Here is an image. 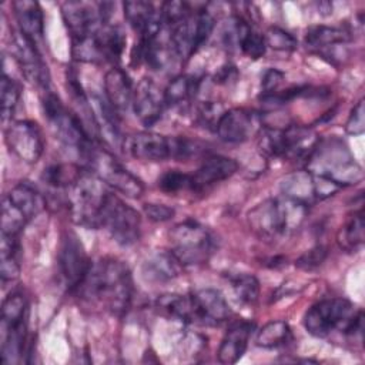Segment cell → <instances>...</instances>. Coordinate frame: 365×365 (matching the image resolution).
Returning a JSON list of instances; mask_svg holds the SVG:
<instances>
[{"mask_svg":"<svg viewBox=\"0 0 365 365\" xmlns=\"http://www.w3.org/2000/svg\"><path fill=\"white\" fill-rule=\"evenodd\" d=\"M76 292L114 315H123L133 299L131 272L123 261L104 257L91 264L88 274Z\"/></svg>","mask_w":365,"mask_h":365,"instance_id":"6da1fadb","label":"cell"},{"mask_svg":"<svg viewBox=\"0 0 365 365\" xmlns=\"http://www.w3.org/2000/svg\"><path fill=\"white\" fill-rule=\"evenodd\" d=\"M308 214V205L285 195L268 198L247 215L251 230L264 238H277L299 228Z\"/></svg>","mask_w":365,"mask_h":365,"instance_id":"7a4b0ae2","label":"cell"},{"mask_svg":"<svg viewBox=\"0 0 365 365\" xmlns=\"http://www.w3.org/2000/svg\"><path fill=\"white\" fill-rule=\"evenodd\" d=\"M307 171L329 178L342 188L355 185L364 178L362 167L355 161L346 144L336 137L318 141L307 160Z\"/></svg>","mask_w":365,"mask_h":365,"instance_id":"3957f363","label":"cell"},{"mask_svg":"<svg viewBox=\"0 0 365 365\" xmlns=\"http://www.w3.org/2000/svg\"><path fill=\"white\" fill-rule=\"evenodd\" d=\"M364 314L346 298H327L314 304L304 315L305 329L318 338L328 336L332 331L361 334Z\"/></svg>","mask_w":365,"mask_h":365,"instance_id":"277c9868","label":"cell"},{"mask_svg":"<svg viewBox=\"0 0 365 365\" xmlns=\"http://www.w3.org/2000/svg\"><path fill=\"white\" fill-rule=\"evenodd\" d=\"M321 138L318 134L304 125H288L275 128L262 125L258 131V148L268 157H281L288 160H308Z\"/></svg>","mask_w":365,"mask_h":365,"instance_id":"5b68a950","label":"cell"},{"mask_svg":"<svg viewBox=\"0 0 365 365\" xmlns=\"http://www.w3.org/2000/svg\"><path fill=\"white\" fill-rule=\"evenodd\" d=\"M110 191L91 171L84 170L67 190V204L71 220L81 227L98 230L100 215Z\"/></svg>","mask_w":365,"mask_h":365,"instance_id":"8992f818","label":"cell"},{"mask_svg":"<svg viewBox=\"0 0 365 365\" xmlns=\"http://www.w3.org/2000/svg\"><path fill=\"white\" fill-rule=\"evenodd\" d=\"M81 155L88 164V171L97 175L106 185L131 198L143 195V181L128 171L107 148L101 147L98 141H93Z\"/></svg>","mask_w":365,"mask_h":365,"instance_id":"52a82bcc","label":"cell"},{"mask_svg":"<svg viewBox=\"0 0 365 365\" xmlns=\"http://www.w3.org/2000/svg\"><path fill=\"white\" fill-rule=\"evenodd\" d=\"M170 252L185 265H198L211 257L214 238L207 227L194 220H185L170 231Z\"/></svg>","mask_w":365,"mask_h":365,"instance_id":"ba28073f","label":"cell"},{"mask_svg":"<svg viewBox=\"0 0 365 365\" xmlns=\"http://www.w3.org/2000/svg\"><path fill=\"white\" fill-rule=\"evenodd\" d=\"M41 106L53 134L63 144L77 148L81 154L93 141H98L88 134L80 117L64 107L58 96L47 91L41 100Z\"/></svg>","mask_w":365,"mask_h":365,"instance_id":"9c48e42d","label":"cell"},{"mask_svg":"<svg viewBox=\"0 0 365 365\" xmlns=\"http://www.w3.org/2000/svg\"><path fill=\"white\" fill-rule=\"evenodd\" d=\"M100 228H104L117 244L128 247L140 238L141 217L137 210L110 192L100 215Z\"/></svg>","mask_w":365,"mask_h":365,"instance_id":"30bf717a","label":"cell"},{"mask_svg":"<svg viewBox=\"0 0 365 365\" xmlns=\"http://www.w3.org/2000/svg\"><path fill=\"white\" fill-rule=\"evenodd\" d=\"M9 150L23 163L34 164L40 160L44 150L43 131L31 120H17L6 130Z\"/></svg>","mask_w":365,"mask_h":365,"instance_id":"8fae6325","label":"cell"},{"mask_svg":"<svg viewBox=\"0 0 365 365\" xmlns=\"http://www.w3.org/2000/svg\"><path fill=\"white\" fill-rule=\"evenodd\" d=\"M91 264L80 238L71 231L64 232L58 251V267L70 291H76L80 287Z\"/></svg>","mask_w":365,"mask_h":365,"instance_id":"7c38bea8","label":"cell"},{"mask_svg":"<svg viewBox=\"0 0 365 365\" xmlns=\"http://www.w3.org/2000/svg\"><path fill=\"white\" fill-rule=\"evenodd\" d=\"M123 148L128 155L140 161H165L174 155V137L153 131H138L123 138Z\"/></svg>","mask_w":365,"mask_h":365,"instance_id":"4fadbf2b","label":"cell"},{"mask_svg":"<svg viewBox=\"0 0 365 365\" xmlns=\"http://www.w3.org/2000/svg\"><path fill=\"white\" fill-rule=\"evenodd\" d=\"M11 53L24 77L41 87L48 86V71L44 64L36 43L20 30H13Z\"/></svg>","mask_w":365,"mask_h":365,"instance_id":"5bb4252c","label":"cell"},{"mask_svg":"<svg viewBox=\"0 0 365 365\" xmlns=\"http://www.w3.org/2000/svg\"><path fill=\"white\" fill-rule=\"evenodd\" d=\"M261 127L257 113L237 107L222 113L217 123L215 133L222 141L238 144L247 141L251 135L258 133Z\"/></svg>","mask_w":365,"mask_h":365,"instance_id":"9a60e30c","label":"cell"},{"mask_svg":"<svg viewBox=\"0 0 365 365\" xmlns=\"http://www.w3.org/2000/svg\"><path fill=\"white\" fill-rule=\"evenodd\" d=\"M61 16L71 40L94 34L103 24H107L101 19L98 4L94 7L90 3L66 1L61 4Z\"/></svg>","mask_w":365,"mask_h":365,"instance_id":"2e32d148","label":"cell"},{"mask_svg":"<svg viewBox=\"0 0 365 365\" xmlns=\"http://www.w3.org/2000/svg\"><path fill=\"white\" fill-rule=\"evenodd\" d=\"M131 107L141 124L151 127L160 120L165 107L164 91L160 90L153 78L144 77L134 88Z\"/></svg>","mask_w":365,"mask_h":365,"instance_id":"e0dca14e","label":"cell"},{"mask_svg":"<svg viewBox=\"0 0 365 365\" xmlns=\"http://www.w3.org/2000/svg\"><path fill=\"white\" fill-rule=\"evenodd\" d=\"M191 295L194 299L198 324L218 325L230 318V305L218 289L202 288Z\"/></svg>","mask_w":365,"mask_h":365,"instance_id":"ac0fdd59","label":"cell"},{"mask_svg":"<svg viewBox=\"0 0 365 365\" xmlns=\"http://www.w3.org/2000/svg\"><path fill=\"white\" fill-rule=\"evenodd\" d=\"M238 170L235 160L224 155H211L204 160L191 175V191H201L215 182L230 178Z\"/></svg>","mask_w":365,"mask_h":365,"instance_id":"d6986e66","label":"cell"},{"mask_svg":"<svg viewBox=\"0 0 365 365\" xmlns=\"http://www.w3.org/2000/svg\"><path fill=\"white\" fill-rule=\"evenodd\" d=\"M134 88L128 74L120 67L110 68L104 76V97L120 114L133 104Z\"/></svg>","mask_w":365,"mask_h":365,"instance_id":"ffe728a7","label":"cell"},{"mask_svg":"<svg viewBox=\"0 0 365 365\" xmlns=\"http://www.w3.org/2000/svg\"><path fill=\"white\" fill-rule=\"evenodd\" d=\"M252 329L254 324L250 321H237L231 324L220 344L217 352L218 361L225 365L235 364L244 355Z\"/></svg>","mask_w":365,"mask_h":365,"instance_id":"44dd1931","label":"cell"},{"mask_svg":"<svg viewBox=\"0 0 365 365\" xmlns=\"http://www.w3.org/2000/svg\"><path fill=\"white\" fill-rule=\"evenodd\" d=\"M6 204L14 208L23 218L33 220L46 205L44 197L29 182H19L3 198Z\"/></svg>","mask_w":365,"mask_h":365,"instance_id":"7402d4cb","label":"cell"},{"mask_svg":"<svg viewBox=\"0 0 365 365\" xmlns=\"http://www.w3.org/2000/svg\"><path fill=\"white\" fill-rule=\"evenodd\" d=\"M11 7L19 23V30L34 43L41 38L44 31V17L40 4L33 0H16Z\"/></svg>","mask_w":365,"mask_h":365,"instance_id":"603a6c76","label":"cell"},{"mask_svg":"<svg viewBox=\"0 0 365 365\" xmlns=\"http://www.w3.org/2000/svg\"><path fill=\"white\" fill-rule=\"evenodd\" d=\"M155 307L170 318L178 319L185 324H198L197 311L191 294H164L157 299Z\"/></svg>","mask_w":365,"mask_h":365,"instance_id":"cb8c5ba5","label":"cell"},{"mask_svg":"<svg viewBox=\"0 0 365 365\" xmlns=\"http://www.w3.org/2000/svg\"><path fill=\"white\" fill-rule=\"evenodd\" d=\"M282 195L299 201L305 205H311L317 201L314 177L309 171H294L285 175L281 181Z\"/></svg>","mask_w":365,"mask_h":365,"instance_id":"d4e9b609","label":"cell"},{"mask_svg":"<svg viewBox=\"0 0 365 365\" xmlns=\"http://www.w3.org/2000/svg\"><path fill=\"white\" fill-rule=\"evenodd\" d=\"M181 267L170 251L158 252L143 264V277L150 282H167L180 275Z\"/></svg>","mask_w":365,"mask_h":365,"instance_id":"484cf974","label":"cell"},{"mask_svg":"<svg viewBox=\"0 0 365 365\" xmlns=\"http://www.w3.org/2000/svg\"><path fill=\"white\" fill-rule=\"evenodd\" d=\"M235 43L240 46L241 51L250 58H259L265 54L267 43L264 34L257 31L247 20L241 17L234 19Z\"/></svg>","mask_w":365,"mask_h":365,"instance_id":"4316f807","label":"cell"},{"mask_svg":"<svg viewBox=\"0 0 365 365\" xmlns=\"http://www.w3.org/2000/svg\"><path fill=\"white\" fill-rule=\"evenodd\" d=\"M351 40L349 31L334 26H312L307 30L305 44L312 50H324L336 44H344Z\"/></svg>","mask_w":365,"mask_h":365,"instance_id":"83f0119b","label":"cell"},{"mask_svg":"<svg viewBox=\"0 0 365 365\" xmlns=\"http://www.w3.org/2000/svg\"><path fill=\"white\" fill-rule=\"evenodd\" d=\"M200 88V80L192 76L181 74L174 77L164 90L165 106H181L190 101Z\"/></svg>","mask_w":365,"mask_h":365,"instance_id":"f1b7e54d","label":"cell"},{"mask_svg":"<svg viewBox=\"0 0 365 365\" xmlns=\"http://www.w3.org/2000/svg\"><path fill=\"white\" fill-rule=\"evenodd\" d=\"M97 38L104 56V61L117 63L123 54L125 46V34L121 27L103 24L97 31Z\"/></svg>","mask_w":365,"mask_h":365,"instance_id":"f546056e","label":"cell"},{"mask_svg":"<svg viewBox=\"0 0 365 365\" xmlns=\"http://www.w3.org/2000/svg\"><path fill=\"white\" fill-rule=\"evenodd\" d=\"M364 230H365L364 212H362V210H359L338 231L336 241H338L339 247L345 251L359 250L365 240Z\"/></svg>","mask_w":365,"mask_h":365,"instance_id":"4dcf8cb0","label":"cell"},{"mask_svg":"<svg viewBox=\"0 0 365 365\" xmlns=\"http://www.w3.org/2000/svg\"><path fill=\"white\" fill-rule=\"evenodd\" d=\"M29 304L21 292H11L7 295L1 305V327L10 328L21 322H27Z\"/></svg>","mask_w":365,"mask_h":365,"instance_id":"1f68e13d","label":"cell"},{"mask_svg":"<svg viewBox=\"0 0 365 365\" xmlns=\"http://www.w3.org/2000/svg\"><path fill=\"white\" fill-rule=\"evenodd\" d=\"M84 170H81L76 164H53L43 171V181L56 188L68 190L81 175Z\"/></svg>","mask_w":365,"mask_h":365,"instance_id":"d6a6232c","label":"cell"},{"mask_svg":"<svg viewBox=\"0 0 365 365\" xmlns=\"http://www.w3.org/2000/svg\"><path fill=\"white\" fill-rule=\"evenodd\" d=\"M291 339V328L285 321L275 319L267 322L257 334L255 342L262 348H278Z\"/></svg>","mask_w":365,"mask_h":365,"instance_id":"836d02e7","label":"cell"},{"mask_svg":"<svg viewBox=\"0 0 365 365\" xmlns=\"http://www.w3.org/2000/svg\"><path fill=\"white\" fill-rule=\"evenodd\" d=\"M71 54L74 60L84 63H100L104 61V56L97 38V33L71 40Z\"/></svg>","mask_w":365,"mask_h":365,"instance_id":"e575fe53","label":"cell"},{"mask_svg":"<svg viewBox=\"0 0 365 365\" xmlns=\"http://www.w3.org/2000/svg\"><path fill=\"white\" fill-rule=\"evenodd\" d=\"M235 297L247 305H254L259 297V282L251 274H235L230 277Z\"/></svg>","mask_w":365,"mask_h":365,"instance_id":"d590c367","label":"cell"},{"mask_svg":"<svg viewBox=\"0 0 365 365\" xmlns=\"http://www.w3.org/2000/svg\"><path fill=\"white\" fill-rule=\"evenodd\" d=\"M0 103H1V120L7 121L11 118L19 100H20V86L13 78H10L7 74H3L1 77V86H0Z\"/></svg>","mask_w":365,"mask_h":365,"instance_id":"8d00e7d4","label":"cell"},{"mask_svg":"<svg viewBox=\"0 0 365 365\" xmlns=\"http://www.w3.org/2000/svg\"><path fill=\"white\" fill-rule=\"evenodd\" d=\"M264 37H265L267 47H271L275 51L291 53L298 47L297 38L291 33H288L284 29L277 27V26L269 27L267 30V33L264 34Z\"/></svg>","mask_w":365,"mask_h":365,"instance_id":"74e56055","label":"cell"},{"mask_svg":"<svg viewBox=\"0 0 365 365\" xmlns=\"http://www.w3.org/2000/svg\"><path fill=\"white\" fill-rule=\"evenodd\" d=\"M158 187L167 194H177L184 190H191V175L178 170H168L158 178Z\"/></svg>","mask_w":365,"mask_h":365,"instance_id":"f35d334b","label":"cell"},{"mask_svg":"<svg viewBox=\"0 0 365 365\" xmlns=\"http://www.w3.org/2000/svg\"><path fill=\"white\" fill-rule=\"evenodd\" d=\"M191 14V7L184 1H165L160 10V16L165 27H173L188 19Z\"/></svg>","mask_w":365,"mask_h":365,"instance_id":"ab89813d","label":"cell"},{"mask_svg":"<svg viewBox=\"0 0 365 365\" xmlns=\"http://www.w3.org/2000/svg\"><path fill=\"white\" fill-rule=\"evenodd\" d=\"M345 131L349 135H361L365 131L364 100H359L351 110V114L345 123Z\"/></svg>","mask_w":365,"mask_h":365,"instance_id":"60d3db41","label":"cell"},{"mask_svg":"<svg viewBox=\"0 0 365 365\" xmlns=\"http://www.w3.org/2000/svg\"><path fill=\"white\" fill-rule=\"evenodd\" d=\"M222 107L217 103L212 101H205L198 107V121L208 128H214L217 127L218 120L222 115Z\"/></svg>","mask_w":365,"mask_h":365,"instance_id":"b9f144b4","label":"cell"},{"mask_svg":"<svg viewBox=\"0 0 365 365\" xmlns=\"http://www.w3.org/2000/svg\"><path fill=\"white\" fill-rule=\"evenodd\" d=\"M327 258V248L322 245L314 247L309 251L304 252L297 261L295 265L302 269H312L318 265H321Z\"/></svg>","mask_w":365,"mask_h":365,"instance_id":"7bdbcfd3","label":"cell"},{"mask_svg":"<svg viewBox=\"0 0 365 365\" xmlns=\"http://www.w3.org/2000/svg\"><path fill=\"white\" fill-rule=\"evenodd\" d=\"M143 210H144V214L147 215V218L154 222H165V221L171 220L175 214L174 208L164 205V204H154V202L144 204Z\"/></svg>","mask_w":365,"mask_h":365,"instance_id":"ee69618b","label":"cell"},{"mask_svg":"<svg viewBox=\"0 0 365 365\" xmlns=\"http://www.w3.org/2000/svg\"><path fill=\"white\" fill-rule=\"evenodd\" d=\"M284 73L277 70V68H268L264 76H262V81H261V94H272L275 91H278L279 86L284 81Z\"/></svg>","mask_w":365,"mask_h":365,"instance_id":"f6af8a7d","label":"cell"},{"mask_svg":"<svg viewBox=\"0 0 365 365\" xmlns=\"http://www.w3.org/2000/svg\"><path fill=\"white\" fill-rule=\"evenodd\" d=\"M20 274V264L17 259V255H10V257H3L1 264H0V275L1 281H14Z\"/></svg>","mask_w":365,"mask_h":365,"instance_id":"bcb514c9","label":"cell"},{"mask_svg":"<svg viewBox=\"0 0 365 365\" xmlns=\"http://www.w3.org/2000/svg\"><path fill=\"white\" fill-rule=\"evenodd\" d=\"M238 77V71L234 66L228 64V66H222L217 74L214 76V81L218 84H228L230 81H235V78Z\"/></svg>","mask_w":365,"mask_h":365,"instance_id":"7dc6e473","label":"cell"}]
</instances>
